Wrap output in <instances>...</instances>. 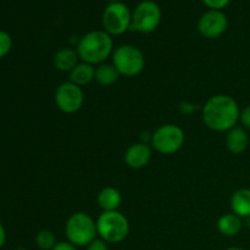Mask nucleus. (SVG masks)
Listing matches in <instances>:
<instances>
[{
    "label": "nucleus",
    "mask_w": 250,
    "mask_h": 250,
    "mask_svg": "<svg viewBox=\"0 0 250 250\" xmlns=\"http://www.w3.org/2000/svg\"><path fill=\"white\" fill-rule=\"evenodd\" d=\"M241 117V109L236 100L226 94L210 98L203 107V121L215 132H229L236 127Z\"/></svg>",
    "instance_id": "f257e3e1"
},
{
    "label": "nucleus",
    "mask_w": 250,
    "mask_h": 250,
    "mask_svg": "<svg viewBox=\"0 0 250 250\" xmlns=\"http://www.w3.org/2000/svg\"><path fill=\"white\" fill-rule=\"evenodd\" d=\"M114 53V42L105 31H92L80 39L77 54L83 62L100 65Z\"/></svg>",
    "instance_id": "f03ea898"
},
{
    "label": "nucleus",
    "mask_w": 250,
    "mask_h": 250,
    "mask_svg": "<svg viewBox=\"0 0 250 250\" xmlns=\"http://www.w3.org/2000/svg\"><path fill=\"white\" fill-rule=\"evenodd\" d=\"M65 233L75 247H87L97 238V222L85 212H75L66 221Z\"/></svg>",
    "instance_id": "7ed1b4c3"
},
{
    "label": "nucleus",
    "mask_w": 250,
    "mask_h": 250,
    "mask_svg": "<svg viewBox=\"0 0 250 250\" xmlns=\"http://www.w3.org/2000/svg\"><path fill=\"white\" fill-rule=\"evenodd\" d=\"M97 231L106 243H120L129 233V222L124 214L116 211H103L97 220Z\"/></svg>",
    "instance_id": "20e7f679"
},
{
    "label": "nucleus",
    "mask_w": 250,
    "mask_h": 250,
    "mask_svg": "<svg viewBox=\"0 0 250 250\" xmlns=\"http://www.w3.org/2000/svg\"><path fill=\"white\" fill-rule=\"evenodd\" d=\"M112 65L120 75L126 77H136L141 75L146 67V58L141 49L131 44L120 45L112 53Z\"/></svg>",
    "instance_id": "39448f33"
},
{
    "label": "nucleus",
    "mask_w": 250,
    "mask_h": 250,
    "mask_svg": "<svg viewBox=\"0 0 250 250\" xmlns=\"http://www.w3.org/2000/svg\"><path fill=\"white\" fill-rule=\"evenodd\" d=\"M150 142L151 146L158 153L172 155L182 148L185 143V132L177 125H163L154 132Z\"/></svg>",
    "instance_id": "423d86ee"
},
{
    "label": "nucleus",
    "mask_w": 250,
    "mask_h": 250,
    "mask_svg": "<svg viewBox=\"0 0 250 250\" xmlns=\"http://www.w3.org/2000/svg\"><path fill=\"white\" fill-rule=\"evenodd\" d=\"M161 21V10L156 2L144 0L137 5L132 14L131 29L139 33H151Z\"/></svg>",
    "instance_id": "0eeeda50"
},
{
    "label": "nucleus",
    "mask_w": 250,
    "mask_h": 250,
    "mask_svg": "<svg viewBox=\"0 0 250 250\" xmlns=\"http://www.w3.org/2000/svg\"><path fill=\"white\" fill-rule=\"evenodd\" d=\"M132 14L125 4L115 1L107 5L103 14L104 31L110 36H120L131 28Z\"/></svg>",
    "instance_id": "6e6552de"
},
{
    "label": "nucleus",
    "mask_w": 250,
    "mask_h": 250,
    "mask_svg": "<svg viewBox=\"0 0 250 250\" xmlns=\"http://www.w3.org/2000/svg\"><path fill=\"white\" fill-rule=\"evenodd\" d=\"M84 94L80 85L75 83L63 82L55 92V104L65 114H75L82 107Z\"/></svg>",
    "instance_id": "1a4fd4ad"
},
{
    "label": "nucleus",
    "mask_w": 250,
    "mask_h": 250,
    "mask_svg": "<svg viewBox=\"0 0 250 250\" xmlns=\"http://www.w3.org/2000/svg\"><path fill=\"white\" fill-rule=\"evenodd\" d=\"M229 21L224 12L219 10H210L205 12L198 21V31L204 38L215 39L226 32Z\"/></svg>",
    "instance_id": "9d476101"
},
{
    "label": "nucleus",
    "mask_w": 250,
    "mask_h": 250,
    "mask_svg": "<svg viewBox=\"0 0 250 250\" xmlns=\"http://www.w3.org/2000/svg\"><path fill=\"white\" fill-rule=\"evenodd\" d=\"M151 159V148L146 143L132 144L125 153L127 166L134 170L146 167Z\"/></svg>",
    "instance_id": "9b49d317"
},
{
    "label": "nucleus",
    "mask_w": 250,
    "mask_h": 250,
    "mask_svg": "<svg viewBox=\"0 0 250 250\" xmlns=\"http://www.w3.org/2000/svg\"><path fill=\"white\" fill-rule=\"evenodd\" d=\"M249 146V137L246 129L242 127H233L227 132L226 136V148L229 153L234 155L244 153Z\"/></svg>",
    "instance_id": "f8f14e48"
},
{
    "label": "nucleus",
    "mask_w": 250,
    "mask_h": 250,
    "mask_svg": "<svg viewBox=\"0 0 250 250\" xmlns=\"http://www.w3.org/2000/svg\"><path fill=\"white\" fill-rule=\"evenodd\" d=\"M97 202L103 211H116L122 202L121 193L115 187H105L98 194Z\"/></svg>",
    "instance_id": "ddd939ff"
},
{
    "label": "nucleus",
    "mask_w": 250,
    "mask_h": 250,
    "mask_svg": "<svg viewBox=\"0 0 250 250\" xmlns=\"http://www.w3.org/2000/svg\"><path fill=\"white\" fill-rule=\"evenodd\" d=\"M78 59L80 56H78L77 50H73L71 48H62L54 56V66L61 72L70 73L80 63Z\"/></svg>",
    "instance_id": "4468645a"
},
{
    "label": "nucleus",
    "mask_w": 250,
    "mask_h": 250,
    "mask_svg": "<svg viewBox=\"0 0 250 250\" xmlns=\"http://www.w3.org/2000/svg\"><path fill=\"white\" fill-rule=\"evenodd\" d=\"M231 209L239 217H250V189L241 188L231 197Z\"/></svg>",
    "instance_id": "2eb2a0df"
},
{
    "label": "nucleus",
    "mask_w": 250,
    "mask_h": 250,
    "mask_svg": "<svg viewBox=\"0 0 250 250\" xmlns=\"http://www.w3.org/2000/svg\"><path fill=\"white\" fill-rule=\"evenodd\" d=\"M243 227L242 217H239L236 214H225L217 221V229L221 234L226 237H233L241 232Z\"/></svg>",
    "instance_id": "dca6fc26"
},
{
    "label": "nucleus",
    "mask_w": 250,
    "mask_h": 250,
    "mask_svg": "<svg viewBox=\"0 0 250 250\" xmlns=\"http://www.w3.org/2000/svg\"><path fill=\"white\" fill-rule=\"evenodd\" d=\"M95 77V67L90 63L87 62H80L72 71L70 72V82L75 83V84L82 85L88 84L92 82Z\"/></svg>",
    "instance_id": "f3484780"
},
{
    "label": "nucleus",
    "mask_w": 250,
    "mask_h": 250,
    "mask_svg": "<svg viewBox=\"0 0 250 250\" xmlns=\"http://www.w3.org/2000/svg\"><path fill=\"white\" fill-rule=\"evenodd\" d=\"M120 72L116 70L112 63H100L98 67L95 68V77L94 80L99 83L100 85L104 87H110V85L115 84L120 78Z\"/></svg>",
    "instance_id": "a211bd4d"
},
{
    "label": "nucleus",
    "mask_w": 250,
    "mask_h": 250,
    "mask_svg": "<svg viewBox=\"0 0 250 250\" xmlns=\"http://www.w3.org/2000/svg\"><path fill=\"white\" fill-rule=\"evenodd\" d=\"M36 243L39 249L42 250H53L54 247L56 246L55 234L49 229H42L38 232L36 236Z\"/></svg>",
    "instance_id": "6ab92c4d"
},
{
    "label": "nucleus",
    "mask_w": 250,
    "mask_h": 250,
    "mask_svg": "<svg viewBox=\"0 0 250 250\" xmlns=\"http://www.w3.org/2000/svg\"><path fill=\"white\" fill-rule=\"evenodd\" d=\"M12 39L9 33L4 31H0V59L6 56L9 51L11 50Z\"/></svg>",
    "instance_id": "aec40b11"
},
{
    "label": "nucleus",
    "mask_w": 250,
    "mask_h": 250,
    "mask_svg": "<svg viewBox=\"0 0 250 250\" xmlns=\"http://www.w3.org/2000/svg\"><path fill=\"white\" fill-rule=\"evenodd\" d=\"M202 1L211 10H219L220 11L229 5V0H202Z\"/></svg>",
    "instance_id": "412c9836"
},
{
    "label": "nucleus",
    "mask_w": 250,
    "mask_h": 250,
    "mask_svg": "<svg viewBox=\"0 0 250 250\" xmlns=\"http://www.w3.org/2000/svg\"><path fill=\"white\" fill-rule=\"evenodd\" d=\"M87 250H109L107 243L102 238H95L94 241L87 246Z\"/></svg>",
    "instance_id": "4be33fe9"
},
{
    "label": "nucleus",
    "mask_w": 250,
    "mask_h": 250,
    "mask_svg": "<svg viewBox=\"0 0 250 250\" xmlns=\"http://www.w3.org/2000/svg\"><path fill=\"white\" fill-rule=\"evenodd\" d=\"M239 121L242 122L246 128L250 129V105L247 106L246 109H243V111H241V117H239Z\"/></svg>",
    "instance_id": "5701e85b"
},
{
    "label": "nucleus",
    "mask_w": 250,
    "mask_h": 250,
    "mask_svg": "<svg viewBox=\"0 0 250 250\" xmlns=\"http://www.w3.org/2000/svg\"><path fill=\"white\" fill-rule=\"evenodd\" d=\"M53 250H77V247H75L70 242H58Z\"/></svg>",
    "instance_id": "b1692460"
},
{
    "label": "nucleus",
    "mask_w": 250,
    "mask_h": 250,
    "mask_svg": "<svg viewBox=\"0 0 250 250\" xmlns=\"http://www.w3.org/2000/svg\"><path fill=\"white\" fill-rule=\"evenodd\" d=\"M5 241H6V233H5V229L2 227V225L0 224V248L4 246Z\"/></svg>",
    "instance_id": "393cba45"
},
{
    "label": "nucleus",
    "mask_w": 250,
    "mask_h": 250,
    "mask_svg": "<svg viewBox=\"0 0 250 250\" xmlns=\"http://www.w3.org/2000/svg\"><path fill=\"white\" fill-rule=\"evenodd\" d=\"M225 250H243L242 248H238V247H229V248L225 249Z\"/></svg>",
    "instance_id": "a878e982"
},
{
    "label": "nucleus",
    "mask_w": 250,
    "mask_h": 250,
    "mask_svg": "<svg viewBox=\"0 0 250 250\" xmlns=\"http://www.w3.org/2000/svg\"><path fill=\"white\" fill-rule=\"evenodd\" d=\"M16 250H27V249H23V248H20V249H16Z\"/></svg>",
    "instance_id": "bb28decb"
}]
</instances>
